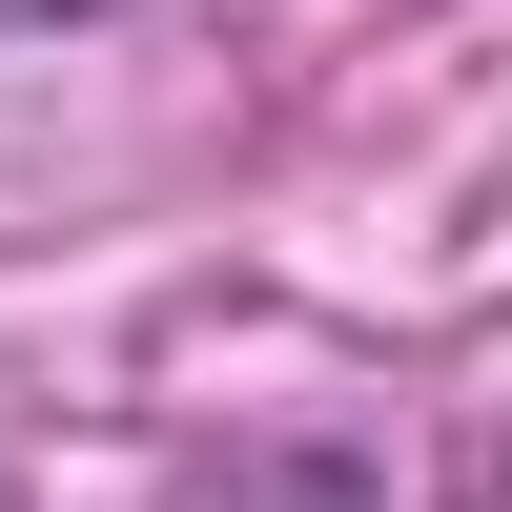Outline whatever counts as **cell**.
Wrapping results in <instances>:
<instances>
[{
    "instance_id": "obj_1",
    "label": "cell",
    "mask_w": 512,
    "mask_h": 512,
    "mask_svg": "<svg viewBox=\"0 0 512 512\" xmlns=\"http://www.w3.org/2000/svg\"><path fill=\"white\" fill-rule=\"evenodd\" d=\"M41 21H123V0H0V41H41Z\"/></svg>"
}]
</instances>
